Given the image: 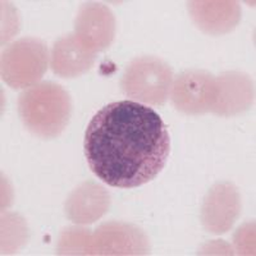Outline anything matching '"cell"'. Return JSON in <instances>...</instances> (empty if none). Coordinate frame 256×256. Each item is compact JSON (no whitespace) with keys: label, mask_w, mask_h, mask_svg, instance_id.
<instances>
[{"label":"cell","mask_w":256,"mask_h":256,"mask_svg":"<svg viewBox=\"0 0 256 256\" xmlns=\"http://www.w3.org/2000/svg\"><path fill=\"white\" fill-rule=\"evenodd\" d=\"M84 155L96 177L120 188L155 180L170 152V136L152 108L132 100L105 105L84 134Z\"/></svg>","instance_id":"cell-1"},{"label":"cell","mask_w":256,"mask_h":256,"mask_svg":"<svg viewBox=\"0 0 256 256\" xmlns=\"http://www.w3.org/2000/svg\"><path fill=\"white\" fill-rule=\"evenodd\" d=\"M18 113L30 132L41 138H56L70 123L72 102L60 84L38 82L18 98Z\"/></svg>","instance_id":"cell-2"},{"label":"cell","mask_w":256,"mask_h":256,"mask_svg":"<svg viewBox=\"0 0 256 256\" xmlns=\"http://www.w3.org/2000/svg\"><path fill=\"white\" fill-rule=\"evenodd\" d=\"M172 84V68L154 56L134 58L127 66L120 81V88L127 98L152 106L166 104Z\"/></svg>","instance_id":"cell-3"},{"label":"cell","mask_w":256,"mask_h":256,"mask_svg":"<svg viewBox=\"0 0 256 256\" xmlns=\"http://www.w3.org/2000/svg\"><path fill=\"white\" fill-rule=\"evenodd\" d=\"M49 64V52L44 41L24 38L2 52V80L12 88H28L38 84Z\"/></svg>","instance_id":"cell-4"},{"label":"cell","mask_w":256,"mask_h":256,"mask_svg":"<svg viewBox=\"0 0 256 256\" xmlns=\"http://www.w3.org/2000/svg\"><path fill=\"white\" fill-rule=\"evenodd\" d=\"M216 77L202 70H188L173 80V105L188 116H200L212 112L216 102Z\"/></svg>","instance_id":"cell-5"},{"label":"cell","mask_w":256,"mask_h":256,"mask_svg":"<svg viewBox=\"0 0 256 256\" xmlns=\"http://www.w3.org/2000/svg\"><path fill=\"white\" fill-rule=\"evenodd\" d=\"M150 244L141 228L124 222H106L92 232L91 255H148Z\"/></svg>","instance_id":"cell-6"},{"label":"cell","mask_w":256,"mask_h":256,"mask_svg":"<svg viewBox=\"0 0 256 256\" xmlns=\"http://www.w3.org/2000/svg\"><path fill=\"white\" fill-rule=\"evenodd\" d=\"M74 35L90 52L95 54L104 52L110 46L116 36L113 12L102 3H84L74 20Z\"/></svg>","instance_id":"cell-7"},{"label":"cell","mask_w":256,"mask_h":256,"mask_svg":"<svg viewBox=\"0 0 256 256\" xmlns=\"http://www.w3.org/2000/svg\"><path fill=\"white\" fill-rule=\"evenodd\" d=\"M241 214V196L230 182H216L208 191L201 208V223L212 234H224Z\"/></svg>","instance_id":"cell-8"},{"label":"cell","mask_w":256,"mask_h":256,"mask_svg":"<svg viewBox=\"0 0 256 256\" xmlns=\"http://www.w3.org/2000/svg\"><path fill=\"white\" fill-rule=\"evenodd\" d=\"M216 95L212 113L220 116H238L255 102V84L251 77L238 70H227L216 77Z\"/></svg>","instance_id":"cell-9"},{"label":"cell","mask_w":256,"mask_h":256,"mask_svg":"<svg viewBox=\"0 0 256 256\" xmlns=\"http://www.w3.org/2000/svg\"><path fill=\"white\" fill-rule=\"evenodd\" d=\"M187 6L196 26L209 35L228 34L241 20V6L233 0H195Z\"/></svg>","instance_id":"cell-10"},{"label":"cell","mask_w":256,"mask_h":256,"mask_svg":"<svg viewBox=\"0 0 256 256\" xmlns=\"http://www.w3.org/2000/svg\"><path fill=\"white\" fill-rule=\"evenodd\" d=\"M109 206L110 196L108 191L96 182L88 180L70 192L66 201V214L73 223L88 226L102 219Z\"/></svg>","instance_id":"cell-11"},{"label":"cell","mask_w":256,"mask_h":256,"mask_svg":"<svg viewBox=\"0 0 256 256\" xmlns=\"http://www.w3.org/2000/svg\"><path fill=\"white\" fill-rule=\"evenodd\" d=\"M96 54L88 50L74 34L62 36L54 42L50 52L52 72L63 78H74L88 72L95 63Z\"/></svg>","instance_id":"cell-12"},{"label":"cell","mask_w":256,"mask_h":256,"mask_svg":"<svg viewBox=\"0 0 256 256\" xmlns=\"http://www.w3.org/2000/svg\"><path fill=\"white\" fill-rule=\"evenodd\" d=\"M27 242L24 219L14 212H6L2 218V251L12 254Z\"/></svg>","instance_id":"cell-13"},{"label":"cell","mask_w":256,"mask_h":256,"mask_svg":"<svg viewBox=\"0 0 256 256\" xmlns=\"http://www.w3.org/2000/svg\"><path fill=\"white\" fill-rule=\"evenodd\" d=\"M90 230L70 227L63 230L58 240L56 254L58 255H91Z\"/></svg>","instance_id":"cell-14"},{"label":"cell","mask_w":256,"mask_h":256,"mask_svg":"<svg viewBox=\"0 0 256 256\" xmlns=\"http://www.w3.org/2000/svg\"><path fill=\"white\" fill-rule=\"evenodd\" d=\"M234 246L241 255L255 254V223H246L237 230Z\"/></svg>","instance_id":"cell-15"}]
</instances>
